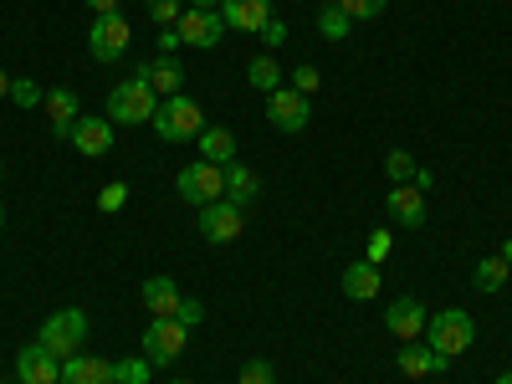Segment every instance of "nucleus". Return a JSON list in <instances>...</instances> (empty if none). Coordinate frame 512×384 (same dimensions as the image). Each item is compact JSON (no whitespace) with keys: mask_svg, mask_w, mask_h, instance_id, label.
I'll list each match as a JSON object with an SVG mask.
<instances>
[{"mask_svg":"<svg viewBox=\"0 0 512 384\" xmlns=\"http://www.w3.org/2000/svg\"><path fill=\"white\" fill-rule=\"evenodd\" d=\"M169 384H195V379H169Z\"/></svg>","mask_w":512,"mask_h":384,"instance_id":"a18cd8bd","label":"nucleus"},{"mask_svg":"<svg viewBox=\"0 0 512 384\" xmlns=\"http://www.w3.org/2000/svg\"><path fill=\"white\" fill-rule=\"evenodd\" d=\"M154 364L149 359H113V384H149Z\"/></svg>","mask_w":512,"mask_h":384,"instance_id":"bb28decb","label":"nucleus"},{"mask_svg":"<svg viewBox=\"0 0 512 384\" xmlns=\"http://www.w3.org/2000/svg\"><path fill=\"white\" fill-rule=\"evenodd\" d=\"M502 262H507V267H512V236H507V241H502Z\"/></svg>","mask_w":512,"mask_h":384,"instance_id":"79ce46f5","label":"nucleus"},{"mask_svg":"<svg viewBox=\"0 0 512 384\" xmlns=\"http://www.w3.org/2000/svg\"><path fill=\"white\" fill-rule=\"evenodd\" d=\"M154 134L164 139V144H185V139H200V128H205V113H200V103L195 98H185V93H175V98H159V108H154Z\"/></svg>","mask_w":512,"mask_h":384,"instance_id":"f03ea898","label":"nucleus"},{"mask_svg":"<svg viewBox=\"0 0 512 384\" xmlns=\"http://www.w3.org/2000/svg\"><path fill=\"white\" fill-rule=\"evenodd\" d=\"M425 344H431L436 354H446V359H461L466 349L477 344V318L466 313V308L431 313V323H425Z\"/></svg>","mask_w":512,"mask_h":384,"instance_id":"f257e3e1","label":"nucleus"},{"mask_svg":"<svg viewBox=\"0 0 512 384\" xmlns=\"http://www.w3.org/2000/svg\"><path fill=\"white\" fill-rule=\"evenodd\" d=\"M195 11H221V0H190Z\"/></svg>","mask_w":512,"mask_h":384,"instance_id":"ea45409f","label":"nucleus"},{"mask_svg":"<svg viewBox=\"0 0 512 384\" xmlns=\"http://www.w3.org/2000/svg\"><path fill=\"white\" fill-rule=\"evenodd\" d=\"M246 82H251V93H267V98H272V93L282 88V67H277V62L262 52V57H251V67H246Z\"/></svg>","mask_w":512,"mask_h":384,"instance_id":"393cba45","label":"nucleus"},{"mask_svg":"<svg viewBox=\"0 0 512 384\" xmlns=\"http://www.w3.org/2000/svg\"><path fill=\"white\" fill-rule=\"evenodd\" d=\"M415 169H420V164H415L405 149H390V159H384V175H390L395 185H410V180H415Z\"/></svg>","mask_w":512,"mask_h":384,"instance_id":"cd10ccee","label":"nucleus"},{"mask_svg":"<svg viewBox=\"0 0 512 384\" xmlns=\"http://www.w3.org/2000/svg\"><path fill=\"white\" fill-rule=\"evenodd\" d=\"M318 6H333V0H318Z\"/></svg>","mask_w":512,"mask_h":384,"instance_id":"de8ad7c7","label":"nucleus"},{"mask_svg":"<svg viewBox=\"0 0 512 384\" xmlns=\"http://www.w3.org/2000/svg\"><path fill=\"white\" fill-rule=\"evenodd\" d=\"M67 144H72L77 154H88V159H103V154L113 149V118H98V113H82V118L72 123V134H67Z\"/></svg>","mask_w":512,"mask_h":384,"instance_id":"9b49d317","label":"nucleus"},{"mask_svg":"<svg viewBox=\"0 0 512 384\" xmlns=\"http://www.w3.org/2000/svg\"><path fill=\"white\" fill-rule=\"evenodd\" d=\"M41 98H47V93H41L31 77H11V103H21V108H36Z\"/></svg>","mask_w":512,"mask_h":384,"instance_id":"473e14b6","label":"nucleus"},{"mask_svg":"<svg viewBox=\"0 0 512 384\" xmlns=\"http://www.w3.org/2000/svg\"><path fill=\"white\" fill-rule=\"evenodd\" d=\"M236 384H277V369L267 359H246L241 374H236Z\"/></svg>","mask_w":512,"mask_h":384,"instance_id":"c756f323","label":"nucleus"},{"mask_svg":"<svg viewBox=\"0 0 512 384\" xmlns=\"http://www.w3.org/2000/svg\"><path fill=\"white\" fill-rule=\"evenodd\" d=\"M149 16H154V26H175L185 16V0H149Z\"/></svg>","mask_w":512,"mask_h":384,"instance_id":"2f4dec72","label":"nucleus"},{"mask_svg":"<svg viewBox=\"0 0 512 384\" xmlns=\"http://www.w3.org/2000/svg\"><path fill=\"white\" fill-rule=\"evenodd\" d=\"M36 344H47L57 359L82 354V344H88V313H82V308H62V313H52L47 323H41V338H36Z\"/></svg>","mask_w":512,"mask_h":384,"instance_id":"7ed1b4c3","label":"nucleus"},{"mask_svg":"<svg viewBox=\"0 0 512 384\" xmlns=\"http://www.w3.org/2000/svg\"><path fill=\"white\" fill-rule=\"evenodd\" d=\"M507 282H512V267L502 262V256H482L477 272H472V287H477V292H502Z\"/></svg>","mask_w":512,"mask_h":384,"instance_id":"b1692460","label":"nucleus"},{"mask_svg":"<svg viewBox=\"0 0 512 384\" xmlns=\"http://www.w3.org/2000/svg\"><path fill=\"white\" fill-rule=\"evenodd\" d=\"M128 41H134V26H128L118 11L113 16H93V31H88V52H93V62H118L123 52H128Z\"/></svg>","mask_w":512,"mask_h":384,"instance_id":"0eeeda50","label":"nucleus"},{"mask_svg":"<svg viewBox=\"0 0 512 384\" xmlns=\"http://www.w3.org/2000/svg\"><path fill=\"white\" fill-rule=\"evenodd\" d=\"M0 98H11V72L0 67Z\"/></svg>","mask_w":512,"mask_h":384,"instance_id":"a19ab883","label":"nucleus"},{"mask_svg":"<svg viewBox=\"0 0 512 384\" xmlns=\"http://www.w3.org/2000/svg\"><path fill=\"white\" fill-rule=\"evenodd\" d=\"M318 31H323L328 41H344V36L354 31V21H349L344 11H338V0H333V6H323V11H318Z\"/></svg>","mask_w":512,"mask_h":384,"instance_id":"a878e982","label":"nucleus"},{"mask_svg":"<svg viewBox=\"0 0 512 384\" xmlns=\"http://www.w3.org/2000/svg\"><path fill=\"white\" fill-rule=\"evenodd\" d=\"M180 195L190 200V205H210V200H226V169L221 164H210V159H195V164H185L180 169Z\"/></svg>","mask_w":512,"mask_h":384,"instance_id":"39448f33","label":"nucleus"},{"mask_svg":"<svg viewBox=\"0 0 512 384\" xmlns=\"http://www.w3.org/2000/svg\"><path fill=\"white\" fill-rule=\"evenodd\" d=\"M256 36H262V47H272V52H277L282 41H287V21H277V16H272V21H267L262 31H256Z\"/></svg>","mask_w":512,"mask_h":384,"instance_id":"c9c22d12","label":"nucleus"},{"mask_svg":"<svg viewBox=\"0 0 512 384\" xmlns=\"http://www.w3.org/2000/svg\"><path fill=\"white\" fill-rule=\"evenodd\" d=\"M139 77L149 82V88H154L159 98H175V93L185 88V67H180L175 57H154L149 67H139Z\"/></svg>","mask_w":512,"mask_h":384,"instance_id":"aec40b11","label":"nucleus"},{"mask_svg":"<svg viewBox=\"0 0 512 384\" xmlns=\"http://www.w3.org/2000/svg\"><path fill=\"white\" fill-rule=\"evenodd\" d=\"M16 384H62V359L47 344H26L16 354Z\"/></svg>","mask_w":512,"mask_h":384,"instance_id":"9d476101","label":"nucleus"},{"mask_svg":"<svg viewBox=\"0 0 512 384\" xmlns=\"http://www.w3.org/2000/svg\"><path fill=\"white\" fill-rule=\"evenodd\" d=\"M41 108H47L52 134H57V139H67V134H72V123L82 118V113H77V93H72V88H52L47 98H41Z\"/></svg>","mask_w":512,"mask_h":384,"instance_id":"4be33fe9","label":"nucleus"},{"mask_svg":"<svg viewBox=\"0 0 512 384\" xmlns=\"http://www.w3.org/2000/svg\"><path fill=\"white\" fill-rule=\"evenodd\" d=\"M62 384H113V359L72 354V359H62Z\"/></svg>","mask_w":512,"mask_h":384,"instance_id":"f3484780","label":"nucleus"},{"mask_svg":"<svg viewBox=\"0 0 512 384\" xmlns=\"http://www.w3.org/2000/svg\"><path fill=\"white\" fill-rule=\"evenodd\" d=\"M390 251H395V236L379 226V231L369 236V256H364V262H374V267H379V262H384V256H390Z\"/></svg>","mask_w":512,"mask_h":384,"instance_id":"72a5a7b5","label":"nucleus"},{"mask_svg":"<svg viewBox=\"0 0 512 384\" xmlns=\"http://www.w3.org/2000/svg\"><path fill=\"white\" fill-rule=\"evenodd\" d=\"M384 6H390V0H338V11L349 21H374V16H384Z\"/></svg>","mask_w":512,"mask_h":384,"instance_id":"c85d7f7f","label":"nucleus"},{"mask_svg":"<svg viewBox=\"0 0 512 384\" xmlns=\"http://www.w3.org/2000/svg\"><path fill=\"white\" fill-rule=\"evenodd\" d=\"M123 205H128V185H123V180L103 185V195H98V210H103V216H118Z\"/></svg>","mask_w":512,"mask_h":384,"instance_id":"7c9ffc66","label":"nucleus"},{"mask_svg":"<svg viewBox=\"0 0 512 384\" xmlns=\"http://www.w3.org/2000/svg\"><path fill=\"white\" fill-rule=\"evenodd\" d=\"M200 154H205L210 164L226 169V164L236 159V134H231V128H221V123H216V128H200Z\"/></svg>","mask_w":512,"mask_h":384,"instance_id":"5701e85b","label":"nucleus"},{"mask_svg":"<svg viewBox=\"0 0 512 384\" xmlns=\"http://www.w3.org/2000/svg\"><path fill=\"white\" fill-rule=\"evenodd\" d=\"M0 180H6V164H0Z\"/></svg>","mask_w":512,"mask_h":384,"instance_id":"49530a36","label":"nucleus"},{"mask_svg":"<svg viewBox=\"0 0 512 384\" xmlns=\"http://www.w3.org/2000/svg\"><path fill=\"white\" fill-rule=\"evenodd\" d=\"M384 210H390V221L405 226V231H420L425 226V195H420V185H390Z\"/></svg>","mask_w":512,"mask_h":384,"instance_id":"4468645a","label":"nucleus"},{"mask_svg":"<svg viewBox=\"0 0 512 384\" xmlns=\"http://www.w3.org/2000/svg\"><path fill=\"white\" fill-rule=\"evenodd\" d=\"M379 267L374 262H354V267H344V277H338V287H344V297L349 303H369V297H379Z\"/></svg>","mask_w":512,"mask_h":384,"instance_id":"6ab92c4d","label":"nucleus"},{"mask_svg":"<svg viewBox=\"0 0 512 384\" xmlns=\"http://www.w3.org/2000/svg\"><path fill=\"white\" fill-rule=\"evenodd\" d=\"M0 231H6V205H0Z\"/></svg>","mask_w":512,"mask_h":384,"instance_id":"c03bdc74","label":"nucleus"},{"mask_svg":"<svg viewBox=\"0 0 512 384\" xmlns=\"http://www.w3.org/2000/svg\"><path fill=\"white\" fill-rule=\"evenodd\" d=\"M221 21L236 31H262L272 21V0H221Z\"/></svg>","mask_w":512,"mask_h":384,"instance_id":"dca6fc26","label":"nucleus"},{"mask_svg":"<svg viewBox=\"0 0 512 384\" xmlns=\"http://www.w3.org/2000/svg\"><path fill=\"white\" fill-rule=\"evenodd\" d=\"M446 369H451V359L436 354L431 344H420V338L400 349V374H410V379H431V374H446Z\"/></svg>","mask_w":512,"mask_h":384,"instance_id":"2eb2a0df","label":"nucleus"},{"mask_svg":"<svg viewBox=\"0 0 512 384\" xmlns=\"http://www.w3.org/2000/svg\"><path fill=\"white\" fill-rule=\"evenodd\" d=\"M175 31H180V41L185 47H200V52H210L216 41L226 36V21H221V11H185L180 21H175Z\"/></svg>","mask_w":512,"mask_h":384,"instance_id":"ddd939ff","label":"nucleus"},{"mask_svg":"<svg viewBox=\"0 0 512 384\" xmlns=\"http://www.w3.org/2000/svg\"><path fill=\"white\" fill-rule=\"evenodd\" d=\"M256 195H262V175H256V169H246L241 159H231L226 164V200L231 205H256Z\"/></svg>","mask_w":512,"mask_h":384,"instance_id":"412c9836","label":"nucleus"},{"mask_svg":"<svg viewBox=\"0 0 512 384\" xmlns=\"http://www.w3.org/2000/svg\"><path fill=\"white\" fill-rule=\"evenodd\" d=\"M88 11H93V16H113L118 0H88Z\"/></svg>","mask_w":512,"mask_h":384,"instance_id":"58836bf2","label":"nucleus"},{"mask_svg":"<svg viewBox=\"0 0 512 384\" xmlns=\"http://www.w3.org/2000/svg\"><path fill=\"white\" fill-rule=\"evenodd\" d=\"M267 118H272L277 134H303L308 118H313V108H308V98L297 93V88H277V93L267 98Z\"/></svg>","mask_w":512,"mask_h":384,"instance_id":"6e6552de","label":"nucleus"},{"mask_svg":"<svg viewBox=\"0 0 512 384\" xmlns=\"http://www.w3.org/2000/svg\"><path fill=\"white\" fill-rule=\"evenodd\" d=\"M497 384H512V369H502V374H497Z\"/></svg>","mask_w":512,"mask_h":384,"instance_id":"37998d69","label":"nucleus"},{"mask_svg":"<svg viewBox=\"0 0 512 384\" xmlns=\"http://www.w3.org/2000/svg\"><path fill=\"white\" fill-rule=\"evenodd\" d=\"M180 47H185V41H180V31H175V26H164V31H159V52H164V57H175Z\"/></svg>","mask_w":512,"mask_h":384,"instance_id":"4c0bfd02","label":"nucleus"},{"mask_svg":"<svg viewBox=\"0 0 512 384\" xmlns=\"http://www.w3.org/2000/svg\"><path fill=\"white\" fill-rule=\"evenodd\" d=\"M200 236H205L210 246H231V241L241 236V205H231V200L200 205Z\"/></svg>","mask_w":512,"mask_h":384,"instance_id":"1a4fd4ad","label":"nucleus"},{"mask_svg":"<svg viewBox=\"0 0 512 384\" xmlns=\"http://www.w3.org/2000/svg\"><path fill=\"white\" fill-rule=\"evenodd\" d=\"M318 82H323V72H318V67H308V62L292 72V88L303 93V98H308V93H318Z\"/></svg>","mask_w":512,"mask_h":384,"instance_id":"f704fd0d","label":"nucleus"},{"mask_svg":"<svg viewBox=\"0 0 512 384\" xmlns=\"http://www.w3.org/2000/svg\"><path fill=\"white\" fill-rule=\"evenodd\" d=\"M185 344H190V328L180 318H154L144 328V359L149 364H175L185 354Z\"/></svg>","mask_w":512,"mask_h":384,"instance_id":"423d86ee","label":"nucleus"},{"mask_svg":"<svg viewBox=\"0 0 512 384\" xmlns=\"http://www.w3.org/2000/svg\"><path fill=\"white\" fill-rule=\"evenodd\" d=\"M185 328H200L205 323V303H195V297H185V303H180V313H175Z\"/></svg>","mask_w":512,"mask_h":384,"instance_id":"e433bc0d","label":"nucleus"},{"mask_svg":"<svg viewBox=\"0 0 512 384\" xmlns=\"http://www.w3.org/2000/svg\"><path fill=\"white\" fill-rule=\"evenodd\" d=\"M425 323H431V313H425L420 297H395V303L384 308V328H390L400 344H415V338L425 333Z\"/></svg>","mask_w":512,"mask_h":384,"instance_id":"f8f14e48","label":"nucleus"},{"mask_svg":"<svg viewBox=\"0 0 512 384\" xmlns=\"http://www.w3.org/2000/svg\"><path fill=\"white\" fill-rule=\"evenodd\" d=\"M154 108H159V93L144 77H128L108 93V118L113 123H154Z\"/></svg>","mask_w":512,"mask_h":384,"instance_id":"20e7f679","label":"nucleus"},{"mask_svg":"<svg viewBox=\"0 0 512 384\" xmlns=\"http://www.w3.org/2000/svg\"><path fill=\"white\" fill-rule=\"evenodd\" d=\"M139 297H144V308H149L154 318H175L180 303H185V292L169 282V277H149V282L139 287Z\"/></svg>","mask_w":512,"mask_h":384,"instance_id":"a211bd4d","label":"nucleus"}]
</instances>
